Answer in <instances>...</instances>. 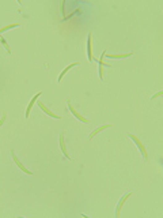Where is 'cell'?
<instances>
[{
  "mask_svg": "<svg viewBox=\"0 0 163 218\" xmlns=\"http://www.w3.org/2000/svg\"><path fill=\"white\" fill-rule=\"evenodd\" d=\"M11 157H12V159H14V162L16 164V166H18L19 169H22V172H25L26 175H33V172H30V170H27V169L25 168V166H23V164L19 161V158L15 155V153H14V151H11Z\"/></svg>",
  "mask_w": 163,
  "mask_h": 218,
  "instance_id": "3",
  "label": "cell"
},
{
  "mask_svg": "<svg viewBox=\"0 0 163 218\" xmlns=\"http://www.w3.org/2000/svg\"><path fill=\"white\" fill-rule=\"evenodd\" d=\"M0 42H2V44H3V46H4V48H6V49H7V52H8L10 54H11V48H10V46H8V44H7V41H6L4 38H3V37H2V36H0Z\"/></svg>",
  "mask_w": 163,
  "mask_h": 218,
  "instance_id": "13",
  "label": "cell"
},
{
  "mask_svg": "<svg viewBox=\"0 0 163 218\" xmlns=\"http://www.w3.org/2000/svg\"><path fill=\"white\" fill-rule=\"evenodd\" d=\"M18 26H19V23H12V25H8V26L3 27V29H0V33H3V32H7V30H10V29H14V27H18Z\"/></svg>",
  "mask_w": 163,
  "mask_h": 218,
  "instance_id": "14",
  "label": "cell"
},
{
  "mask_svg": "<svg viewBox=\"0 0 163 218\" xmlns=\"http://www.w3.org/2000/svg\"><path fill=\"white\" fill-rule=\"evenodd\" d=\"M87 56H88V60L90 61L94 60L93 54H91V34H88V37H87Z\"/></svg>",
  "mask_w": 163,
  "mask_h": 218,
  "instance_id": "10",
  "label": "cell"
},
{
  "mask_svg": "<svg viewBox=\"0 0 163 218\" xmlns=\"http://www.w3.org/2000/svg\"><path fill=\"white\" fill-rule=\"evenodd\" d=\"M6 117H7V116H6V115H3V116H2V120H0V127H2V125H3V123H4V120H6Z\"/></svg>",
  "mask_w": 163,
  "mask_h": 218,
  "instance_id": "16",
  "label": "cell"
},
{
  "mask_svg": "<svg viewBox=\"0 0 163 218\" xmlns=\"http://www.w3.org/2000/svg\"><path fill=\"white\" fill-rule=\"evenodd\" d=\"M131 54L133 53H122V54H105V56H107L109 59H125V57H129Z\"/></svg>",
  "mask_w": 163,
  "mask_h": 218,
  "instance_id": "11",
  "label": "cell"
},
{
  "mask_svg": "<svg viewBox=\"0 0 163 218\" xmlns=\"http://www.w3.org/2000/svg\"><path fill=\"white\" fill-rule=\"evenodd\" d=\"M105 54H106V50H103L102 52V56L99 57V60H98V72H99V78H101V81L103 79V71H102V68H103V66H106V67H110V64H105L103 63V57H105Z\"/></svg>",
  "mask_w": 163,
  "mask_h": 218,
  "instance_id": "2",
  "label": "cell"
},
{
  "mask_svg": "<svg viewBox=\"0 0 163 218\" xmlns=\"http://www.w3.org/2000/svg\"><path fill=\"white\" fill-rule=\"evenodd\" d=\"M162 94H163V91H158V93H156V94H154V95H152L151 98H158V97H161Z\"/></svg>",
  "mask_w": 163,
  "mask_h": 218,
  "instance_id": "15",
  "label": "cell"
},
{
  "mask_svg": "<svg viewBox=\"0 0 163 218\" xmlns=\"http://www.w3.org/2000/svg\"><path fill=\"white\" fill-rule=\"evenodd\" d=\"M37 105H38V107H40V109H42V111L45 112L46 115H49L50 117H54V119H57V120H60V116H59V115H54L53 112H50L49 109H48V108H46L45 105H44V104H42V102H41V101H37Z\"/></svg>",
  "mask_w": 163,
  "mask_h": 218,
  "instance_id": "4",
  "label": "cell"
},
{
  "mask_svg": "<svg viewBox=\"0 0 163 218\" xmlns=\"http://www.w3.org/2000/svg\"><path fill=\"white\" fill-rule=\"evenodd\" d=\"M40 95H41V93H37L34 97L31 98V101L29 102V105H27V109H26V119L30 116V112H31V109H33V105H34V102L37 101V98H40Z\"/></svg>",
  "mask_w": 163,
  "mask_h": 218,
  "instance_id": "7",
  "label": "cell"
},
{
  "mask_svg": "<svg viewBox=\"0 0 163 218\" xmlns=\"http://www.w3.org/2000/svg\"><path fill=\"white\" fill-rule=\"evenodd\" d=\"M60 147H61V151H63L64 157H65L67 159H71V157L68 155L67 149H65V142H64V134H60Z\"/></svg>",
  "mask_w": 163,
  "mask_h": 218,
  "instance_id": "8",
  "label": "cell"
},
{
  "mask_svg": "<svg viewBox=\"0 0 163 218\" xmlns=\"http://www.w3.org/2000/svg\"><path fill=\"white\" fill-rule=\"evenodd\" d=\"M111 127V124H106V125H101V127H98V128H95L94 129V131L93 132H91V134H90V136H88V139H90V141H91V139H93L94 138V136L95 135H97L98 134V132H101V131H103V129H106V128H110Z\"/></svg>",
  "mask_w": 163,
  "mask_h": 218,
  "instance_id": "9",
  "label": "cell"
},
{
  "mask_svg": "<svg viewBox=\"0 0 163 218\" xmlns=\"http://www.w3.org/2000/svg\"><path fill=\"white\" fill-rule=\"evenodd\" d=\"M129 138H131L132 141L135 142V145L137 146V149H139V151L141 153L143 158H144V159H147V158H148V155H147V150H145V147H144V146H143V143H141L140 141H139V139L136 138L135 135H132V134H129Z\"/></svg>",
  "mask_w": 163,
  "mask_h": 218,
  "instance_id": "1",
  "label": "cell"
},
{
  "mask_svg": "<svg viewBox=\"0 0 163 218\" xmlns=\"http://www.w3.org/2000/svg\"><path fill=\"white\" fill-rule=\"evenodd\" d=\"M128 196H131V192L125 194V195H124V196L121 198V200H120V202H118L117 207H115V217H120V211H121V207H122V204L125 203V200L128 199Z\"/></svg>",
  "mask_w": 163,
  "mask_h": 218,
  "instance_id": "6",
  "label": "cell"
},
{
  "mask_svg": "<svg viewBox=\"0 0 163 218\" xmlns=\"http://www.w3.org/2000/svg\"><path fill=\"white\" fill-rule=\"evenodd\" d=\"M75 66H80V63H72V64H69V66H68L65 70L61 71V74H60V76H59V82H61V79H63V76L65 75V72H68V71H69L72 67H75Z\"/></svg>",
  "mask_w": 163,
  "mask_h": 218,
  "instance_id": "12",
  "label": "cell"
},
{
  "mask_svg": "<svg viewBox=\"0 0 163 218\" xmlns=\"http://www.w3.org/2000/svg\"><path fill=\"white\" fill-rule=\"evenodd\" d=\"M68 109H69V112H71V113H72V115L75 116V117L77 119V120H80L82 123H88L87 119H84L83 116H80V115L77 113V112H76V111H75V109L72 108V105H71V101H68Z\"/></svg>",
  "mask_w": 163,
  "mask_h": 218,
  "instance_id": "5",
  "label": "cell"
}]
</instances>
